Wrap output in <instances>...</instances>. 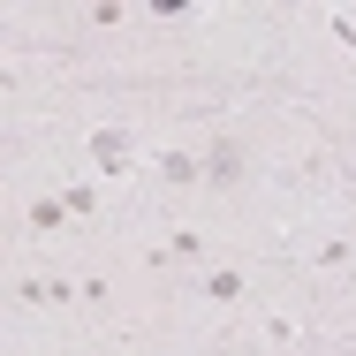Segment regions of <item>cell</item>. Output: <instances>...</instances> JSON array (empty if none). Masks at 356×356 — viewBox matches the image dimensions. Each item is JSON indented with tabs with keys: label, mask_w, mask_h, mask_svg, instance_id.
<instances>
[{
	"label": "cell",
	"mask_w": 356,
	"mask_h": 356,
	"mask_svg": "<svg viewBox=\"0 0 356 356\" xmlns=\"http://www.w3.org/2000/svg\"><path fill=\"white\" fill-rule=\"evenodd\" d=\"M197 167H205V190H243V182H250V144L235 137V129H220V137L197 152Z\"/></svg>",
	"instance_id": "1"
},
{
	"label": "cell",
	"mask_w": 356,
	"mask_h": 356,
	"mask_svg": "<svg viewBox=\"0 0 356 356\" xmlns=\"http://www.w3.org/2000/svg\"><path fill=\"white\" fill-rule=\"evenodd\" d=\"M69 197H31V205H23V235H31V243H61V235H69Z\"/></svg>",
	"instance_id": "2"
},
{
	"label": "cell",
	"mask_w": 356,
	"mask_h": 356,
	"mask_svg": "<svg viewBox=\"0 0 356 356\" xmlns=\"http://www.w3.org/2000/svg\"><path fill=\"white\" fill-rule=\"evenodd\" d=\"M76 288L61 281V273H23V281H15V303H23V311H46V303H69Z\"/></svg>",
	"instance_id": "3"
},
{
	"label": "cell",
	"mask_w": 356,
	"mask_h": 356,
	"mask_svg": "<svg viewBox=\"0 0 356 356\" xmlns=\"http://www.w3.org/2000/svg\"><path fill=\"white\" fill-rule=\"evenodd\" d=\"M91 167H99V175H122V167H129V137H122V129H91Z\"/></svg>",
	"instance_id": "4"
},
{
	"label": "cell",
	"mask_w": 356,
	"mask_h": 356,
	"mask_svg": "<svg viewBox=\"0 0 356 356\" xmlns=\"http://www.w3.org/2000/svg\"><path fill=\"white\" fill-rule=\"evenodd\" d=\"M197 296H205V303H243V296H250V281H243V266H220V273H205V281H197Z\"/></svg>",
	"instance_id": "5"
},
{
	"label": "cell",
	"mask_w": 356,
	"mask_h": 356,
	"mask_svg": "<svg viewBox=\"0 0 356 356\" xmlns=\"http://www.w3.org/2000/svg\"><path fill=\"white\" fill-rule=\"evenodd\" d=\"M83 23H99V31H122V23H129V8H122V0H99V8H83Z\"/></svg>",
	"instance_id": "6"
}]
</instances>
